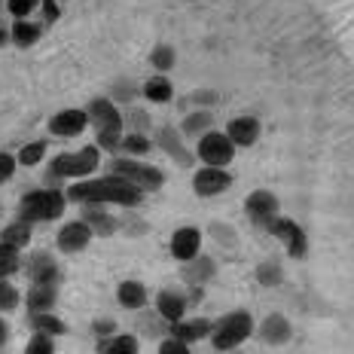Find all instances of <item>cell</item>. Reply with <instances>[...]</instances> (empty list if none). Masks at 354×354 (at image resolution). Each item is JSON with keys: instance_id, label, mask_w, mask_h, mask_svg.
Listing matches in <instances>:
<instances>
[{"instance_id": "obj_45", "label": "cell", "mask_w": 354, "mask_h": 354, "mask_svg": "<svg viewBox=\"0 0 354 354\" xmlns=\"http://www.w3.org/2000/svg\"><path fill=\"white\" fill-rule=\"evenodd\" d=\"M211 230H214V232H220V235H217V241H223V245H232V248L239 245V241H235V232L230 230V226H220V223H214Z\"/></svg>"}, {"instance_id": "obj_29", "label": "cell", "mask_w": 354, "mask_h": 354, "mask_svg": "<svg viewBox=\"0 0 354 354\" xmlns=\"http://www.w3.org/2000/svg\"><path fill=\"white\" fill-rule=\"evenodd\" d=\"M31 235H34V223L16 217L12 223H6L3 230H0V241H6V245H12L19 250H25L28 245H31Z\"/></svg>"}, {"instance_id": "obj_41", "label": "cell", "mask_w": 354, "mask_h": 354, "mask_svg": "<svg viewBox=\"0 0 354 354\" xmlns=\"http://www.w3.org/2000/svg\"><path fill=\"white\" fill-rule=\"evenodd\" d=\"M189 348H193V345L183 342V339H177V336H171V333H168V336L159 342V351H162V354H187Z\"/></svg>"}, {"instance_id": "obj_6", "label": "cell", "mask_w": 354, "mask_h": 354, "mask_svg": "<svg viewBox=\"0 0 354 354\" xmlns=\"http://www.w3.org/2000/svg\"><path fill=\"white\" fill-rule=\"evenodd\" d=\"M235 147L230 141V135L226 131H220V129H208L205 135H198L196 138V159L202 162V165H223V168H230L232 165V159H235Z\"/></svg>"}, {"instance_id": "obj_32", "label": "cell", "mask_w": 354, "mask_h": 354, "mask_svg": "<svg viewBox=\"0 0 354 354\" xmlns=\"http://www.w3.org/2000/svg\"><path fill=\"white\" fill-rule=\"evenodd\" d=\"M16 272H21V250L0 241V278H12Z\"/></svg>"}, {"instance_id": "obj_34", "label": "cell", "mask_w": 354, "mask_h": 354, "mask_svg": "<svg viewBox=\"0 0 354 354\" xmlns=\"http://www.w3.org/2000/svg\"><path fill=\"white\" fill-rule=\"evenodd\" d=\"M110 98L116 101V104H131V101L141 95V86L135 83V80H129V77H122V80H116L113 86H110Z\"/></svg>"}, {"instance_id": "obj_28", "label": "cell", "mask_w": 354, "mask_h": 354, "mask_svg": "<svg viewBox=\"0 0 354 354\" xmlns=\"http://www.w3.org/2000/svg\"><path fill=\"white\" fill-rule=\"evenodd\" d=\"M116 153H122V156L144 159V156H150V153H153V138L147 135V131H122L120 150H116Z\"/></svg>"}, {"instance_id": "obj_8", "label": "cell", "mask_w": 354, "mask_h": 354, "mask_svg": "<svg viewBox=\"0 0 354 354\" xmlns=\"http://www.w3.org/2000/svg\"><path fill=\"white\" fill-rule=\"evenodd\" d=\"M153 147H159V150L180 168L196 165V150H189L187 141L180 138V129H174V125H159L156 135H153Z\"/></svg>"}, {"instance_id": "obj_37", "label": "cell", "mask_w": 354, "mask_h": 354, "mask_svg": "<svg viewBox=\"0 0 354 354\" xmlns=\"http://www.w3.org/2000/svg\"><path fill=\"white\" fill-rule=\"evenodd\" d=\"M254 275L263 287H278L281 284V266H278V260H263L254 269Z\"/></svg>"}, {"instance_id": "obj_13", "label": "cell", "mask_w": 354, "mask_h": 354, "mask_svg": "<svg viewBox=\"0 0 354 354\" xmlns=\"http://www.w3.org/2000/svg\"><path fill=\"white\" fill-rule=\"evenodd\" d=\"M232 187V174L223 165H202L193 174V193L198 198H214Z\"/></svg>"}, {"instance_id": "obj_25", "label": "cell", "mask_w": 354, "mask_h": 354, "mask_svg": "<svg viewBox=\"0 0 354 354\" xmlns=\"http://www.w3.org/2000/svg\"><path fill=\"white\" fill-rule=\"evenodd\" d=\"M58 306V284H31L25 293L28 312H49Z\"/></svg>"}, {"instance_id": "obj_33", "label": "cell", "mask_w": 354, "mask_h": 354, "mask_svg": "<svg viewBox=\"0 0 354 354\" xmlns=\"http://www.w3.org/2000/svg\"><path fill=\"white\" fill-rule=\"evenodd\" d=\"M150 64L156 68L159 73H168L177 64V53H174V46L171 43H156L153 46V53H150Z\"/></svg>"}, {"instance_id": "obj_3", "label": "cell", "mask_w": 354, "mask_h": 354, "mask_svg": "<svg viewBox=\"0 0 354 354\" xmlns=\"http://www.w3.org/2000/svg\"><path fill=\"white\" fill-rule=\"evenodd\" d=\"M68 211V196H64L62 187H40L31 189L19 198V211L16 217L28 220V223H53L62 214Z\"/></svg>"}, {"instance_id": "obj_16", "label": "cell", "mask_w": 354, "mask_h": 354, "mask_svg": "<svg viewBox=\"0 0 354 354\" xmlns=\"http://www.w3.org/2000/svg\"><path fill=\"white\" fill-rule=\"evenodd\" d=\"M92 230L83 223V220H68V223L58 230V235H55V245H58V250L62 254H83V250L92 245Z\"/></svg>"}, {"instance_id": "obj_31", "label": "cell", "mask_w": 354, "mask_h": 354, "mask_svg": "<svg viewBox=\"0 0 354 354\" xmlns=\"http://www.w3.org/2000/svg\"><path fill=\"white\" fill-rule=\"evenodd\" d=\"M122 125H125V131H147V135H150L153 120H150V113H147L144 107L125 104V110H122Z\"/></svg>"}, {"instance_id": "obj_38", "label": "cell", "mask_w": 354, "mask_h": 354, "mask_svg": "<svg viewBox=\"0 0 354 354\" xmlns=\"http://www.w3.org/2000/svg\"><path fill=\"white\" fill-rule=\"evenodd\" d=\"M3 10L12 19H31L40 10V0H3Z\"/></svg>"}, {"instance_id": "obj_12", "label": "cell", "mask_w": 354, "mask_h": 354, "mask_svg": "<svg viewBox=\"0 0 354 354\" xmlns=\"http://www.w3.org/2000/svg\"><path fill=\"white\" fill-rule=\"evenodd\" d=\"M86 113H88V125H95V131H125V125H122V107L116 104L110 95L92 98L86 104Z\"/></svg>"}, {"instance_id": "obj_43", "label": "cell", "mask_w": 354, "mask_h": 354, "mask_svg": "<svg viewBox=\"0 0 354 354\" xmlns=\"http://www.w3.org/2000/svg\"><path fill=\"white\" fill-rule=\"evenodd\" d=\"M187 101H189V104H196V107H214L220 101V95L211 92V88H198V92H193Z\"/></svg>"}, {"instance_id": "obj_40", "label": "cell", "mask_w": 354, "mask_h": 354, "mask_svg": "<svg viewBox=\"0 0 354 354\" xmlns=\"http://www.w3.org/2000/svg\"><path fill=\"white\" fill-rule=\"evenodd\" d=\"M16 168H19V159L12 153L0 150V183H10L16 177Z\"/></svg>"}, {"instance_id": "obj_7", "label": "cell", "mask_w": 354, "mask_h": 354, "mask_svg": "<svg viewBox=\"0 0 354 354\" xmlns=\"http://www.w3.org/2000/svg\"><path fill=\"white\" fill-rule=\"evenodd\" d=\"M266 232L275 235V239L281 241L284 250L293 257V260H306V254H308V235H306V230H302L297 220L281 217V214H278V217L272 220L269 226H266Z\"/></svg>"}, {"instance_id": "obj_44", "label": "cell", "mask_w": 354, "mask_h": 354, "mask_svg": "<svg viewBox=\"0 0 354 354\" xmlns=\"http://www.w3.org/2000/svg\"><path fill=\"white\" fill-rule=\"evenodd\" d=\"M92 333H95V339L113 336V333H116V321H113V318H98V321H92Z\"/></svg>"}, {"instance_id": "obj_26", "label": "cell", "mask_w": 354, "mask_h": 354, "mask_svg": "<svg viewBox=\"0 0 354 354\" xmlns=\"http://www.w3.org/2000/svg\"><path fill=\"white\" fill-rule=\"evenodd\" d=\"M28 324L37 333H46V336H68V324H64L58 315L49 308V312H28Z\"/></svg>"}, {"instance_id": "obj_2", "label": "cell", "mask_w": 354, "mask_h": 354, "mask_svg": "<svg viewBox=\"0 0 354 354\" xmlns=\"http://www.w3.org/2000/svg\"><path fill=\"white\" fill-rule=\"evenodd\" d=\"M101 168V150L98 144H86L73 153H58L46 168V183L49 187H62L64 180H80Z\"/></svg>"}, {"instance_id": "obj_15", "label": "cell", "mask_w": 354, "mask_h": 354, "mask_svg": "<svg viewBox=\"0 0 354 354\" xmlns=\"http://www.w3.org/2000/svg\"><path fill=\"white\" fill-rule=\"evenodd\" d=\"M86 129H88L86 107H64L49 120V135H55V138H77Z\"/></svg>"}, {"instance_id": "obj_23", "label": "cell", "mask_w": 354, "mask_h": 354, "mask_svg": "<svg viewBox=\"0 0 354 354\" xmlns=\"http://www.w3.org/2000/svg\"><path fill=\"white\" fill-rule=\"evenodd\" d=\"M43 37V21H34V19H12V28H10V43L19 49H31L37 46V40Z\"/></svg>"}, {"instance_id": "obj_9", "label": "cell", "mask_w": 354, "mask_h": 354, "mask_svg": "<svg viewBox=\"0 0 354 354\" xmlns=\"http://www.w3.org/2000/svg\"><path fill=\"white\" fill-rule=\"evenodd\" d=\"M21 272L31 284H62V266L49 250H34L21 257Z\"/></svg>"}, {"instance_id": "obj_10", "label": "cell", "mask_w": 354, "mask_h": 354, "mask_svg": "<svg viewBox=\"0 0 354 354\" xmlns=\"http://www.w3.org/2000/svg\"><path fill=\"white\" fill-rule=\"evenodd\" d=\"M278 214H281V202L272 189H254V193L245 196V217L260 230H266Z\"/></svg>"}, {"instance_id": "obj_47", "label": "cell", "mask_w": 354, "mask_h": 354, "mask_svg": "<svg viewBox=\"0 0 354 354\" xmlns=\"http://www.w3.org/2000/svg\"><path fill=\"white\" fill-rule=\"evenodd\" d=\"M3 46H10V28L0 25V49H3Z\"/></svg>"}, {"instance_id": "obj_48", "label": "cell", "mask_w": 354, "mask_h": 354, "mask_svg": "<svg viewBox=\"0 0 354 354\" xmlns=\"http://www.w3.org/2000/svg\"><path fill=\"white\" fill-rule=\"evenodd\" d=\"M0 10H3V0H0Z\"/></svg>"}, {"instance_id": "obj_11", "label": "cell", "mask_w": 354, "mask_h": 354, "mask_svg": "<svg viewBox=\"0 0 354 354\" xmlns=\"http://www.w3.org/2000/svg\"><path fill=\"white\" fill-rule=\"evenodd\" d=\"M107 208L110 205H101V202H83L80 205V220L92 230L95 239H113V235L120 232V217Z\"/></svg>"}, {"instance_id": "obj_35", "label": "cell", "mask_w": 354, "mask_h": 354, "mask_svg": "<svg viewBox=\"0 0 354 354\" xmlns=\"http://www.w3.org/2000/svg\"><path fill=\"white\" fill-rule=\"evenodd\" d=\"M21 306V290L10 278H0V315H12Z\"/></svg>"}, {"instance_id": "obj_5", "label": "cell", "mask_w": 354, "mask_h": 354, "mask_svg": "<svg viewBox=\"0 0 354 354\" xmlns=\"http://www.w3.org/2000/svg\"><path fill=\"white\" fill-rule=\"evenodd\" d=\"M107 171L125 177V180H131L138 189H144V193H159L162 187H165V171L156 165H150V162H141L138 156H122V153H113L107 162Z\"/></svg>"}, {"instance_id": "obj_21", "label": "cell", "mask_w": 354, "mask_h": 354, "mask_svg": "<svg viewBox=\"0 0 354 354\" xmlns=\"http://www.w3.org/2000/svg\"><path fill=\"white\" fill-rule=\"evenodd\" d=\"M211 324L214 321H208V318H180V321L168 324V333L183 339V342H189V345H196V342H202V339H208Z\"/></svg>"}, {"instance_id": "obj_42", "label": "cell", "mask_w": 354, "mask_h": 354, "mask_svg": "<svg viewBox=\"0 0 354 354\" xmlns=\"http://www.w3.org/2000/svg\"><path fill=\"white\" fill-rule=\"evenodd\" d=\"M40 12L46 25H55L62 19V0H40Z\"/></svg>"}, {"instance_id": "obj_19", "label": "cell", "mask_w": 354, "mask_h": 354, "mask_svg": "<svg viewBox=\"0 0 354 354\" xmlns=\"http://www.w3.org/2000/svg\"><path fill=\"white\" fill-rule=\"evenodd\" d=\"M187 308H189V297L183 290L165 287V290L156 293V315L165 324H174V321L187 318Z\"/></svg>"}, {"instance_id": "obj_30", "label": "cell", "mask_w": 354, "mask_h": 354, "mask_svg": "<svg viewBox=\"0 0 354 354\" xmlns=\"http://www.w3.org/2000/svg\"><path fill=\"white\" fill-rule=\"evenodd\" d=\"M98 351H107V354H135V351H141V342H138L135 333H120V330H116L113 336L98 339Z\"/></svg>"}, {"instance_id": "obj_4", "label": "cell", "mask_w": 354, "mask_h": 354, "mask_svg": "<svg viewBox=\"0 0 354 354\" xmlns=\"http://www.w3.org/2000/svg\"><path fill=\"white\" fill-rule=\"evenodd\" d=\"M250 336H254V318H250V312H245V308L220 315V318L211 324V333H208L214 351H235L239 345H245Z\"/></svg>"}, {"instance_id": "obj_27", "label": "cell", "mask_w": 354, "mask_h": 354, "mask_svg": "<svg viewBox=\"0 0 354 354\" xmlns=\"http://www.w3.org/2000/svg\"><path fill=\"white\" fill-rule=\"evenodd\" d=\"M208 129H214V113H211V107H196V110H189V113L183 116V122H180V135H183V138H198V135H205Z\"/></svg>"}, {"instance_id": "obj_1", "label": "cell", "mask_w": 354, "mask_h": 354, "mask_svg": "<svg viewBox=\"0 0 354 354\" xmlns=\"http://www.w3.org/2000/svg\"><path fill=\"white\" fill-rule=\"evenodd\" d=\"M68 205H83V202H101V205H120V208H138L144 202V189H138L131 180L107 171L104 177H80L64 187Z\"/></svg>"}, {"instance_id": "obj_22", "label": "cell", "mask_w": 354, "mask_h": 354, "mask_svg": "<svg viewBox=\"0 0 354 354\" xmlns=\"http://www.w3.org/2000/svg\"><path fill=\"white\" fill-rule=\"evenodd\" d=\"M141 98H147L150 104H171L174 101V83L168 80V73H153L150 80L141 83Z\"/></svg>"}, {"instance_id": "obj_17", "label": "cell", "mask_w": 354, "mask_h": 354, "mask_svg": "<svg viewBox=\"0 0 354 354\" xmlns=\"http://www.w3.org/2000/svg\"><path fill=\"white\" fill-rule=\"evenodd\" d=\"M168 250L177 263H187L202 250V230L198 226H180V230L171 232V241H168Z\"/></svg>"}, {"instance_id": "obj_39", "label": "cell", "mask_w": 354, "mask_h": 354, "mask_svg": "<svg viewBox=\"0 0 354 354\" xmlns=\"http://www.w3.org/2000/svg\"><path fill=\"white\" fill-rule=\"evenodd\" d=\"M28 354H53L55 351V336H46V333H31V339H28L25 345Z\"/></svg>"}, {"instance_id": "obj_20", "label": "cell", "mask_w": 354, "mask_h": 354, "mask_svg": "<svg viewBox=\"0 0 354 354\" xmlns=\"http://www.w3.org/2000/svg\"><path fill=\"white\" fill-rule=\"evenodd\" d=\"M257 336H260L266 345H284V342H290V336H293V324L278 312L266 315L260 321V327H257Z\"/></svg>"}, {"instance_id": "obj_24", "label": "cell", "mask_w": 354, "mask_h": 354, "mask_svg": "<svg viewBox=\"0 0 354 354\" xmlns=\"http://www.w3.org/2000/svg\"><path fill=\"white\" fill-rule=\"evenodd\" d=\"M147 299H150V293H147V287L141 281H135V278L116 284V302H120L122 308H129V312H141L147 306Z\"/></svg>"}, {"instance_id": "obj_36", "label": "cell", "mask_w": 354, "mask_h": 354, "mask_svg": "<svg viewBox=\"0 0 354 354\" xmlns=\"http://www.w3.org/2000/svg\"><path fill=\"white\" fill-rule=\"evenodd\" d=\"M46 141H31V144H25L21 150L16 153V159H19V165L21 168H34V165H40L43 159H46Z\"/></svg>"}, {"instance_id": "obj_14", "label": "cell", "mask_w": 354, "mask_h": 354, "mask_svg": "<svg viewBox=\"0 0 354 354\" xmlns=\"http://www.w3.org/2000/svg\"><path fill=\"white\" fill-rule=\"evenodd\" d=\"M223 131L230 135V141L239 147V150H245V147H254L260 141L263 122H260V116H254V113H241V116H232Z\"/></svg>"}, {"instance_id": "obj_46", "label": "cell", "mask_w": 354, "mask_h": 354, "mask_svg": "<svg viewBox=\"0 0 354 354\" xmlns=\"http://www.w3.org/2000/svg\"><path fill=\"white\" fill-rule=\"evenodd\" d=\"M10 321H6V315H0V348H3L6 342H10Z\"/></svg>"}, {"instance_id": "obj_18", "label": "cell", "mask_w": 354, "mask_h": 354, "mask_svg": "<svg viewBox=\"0 0 354 354\" xmlns=\"http://www.w3.org/2000/svg\"><path fill=\"white\" fill-rule=\"evenodd\" d=\"M214 275H217V260L202 254V250H198L193 260L180 263V278L187 281V287H205L208 281H214Z\"/></svg>"}]
</instances>
